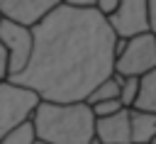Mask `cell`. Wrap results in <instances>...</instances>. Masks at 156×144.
<instances>
[{
	"label": "cell",
	"mask_w": 156,
	"mask_h": 144,
	"mask_svg": "<svg viewBox=\"0 0 156 144\" xmlns=\"http://www.w3.org/2000/svg\"><path fill=\"white\" fill-rule=\"evenodd\" d=\"M32 56L7 81L24 85L39 100L76 103L115 73L117 34L95 7L58 5L32 27Z\"/></svg>",
	"instance_id": "cell-1"
},
{
	"label": "cell",
	"mask_w": 156,
	"mask_h": 144,
	"mask_svg": "<svg viewBox=\"0 0 156 144\" xmlns=\"http://www.w3.org/2000/svg\"><path fill=\"white\" fill-rule=\"evenodd\" d=\"M29 124L41 144H90L95 139V115L85 100H39Z\"/></svg>",
	"instance_id": "cell-2"
},
{
	"label": "cell",
	"mask_w": 156,
	"mask_h": 144,
	"mask_svg": "<svg viewBox=\"0 0 156 144\" xmlns=\"http://www.w3.org/2000/svg\"><path fill=\"white\" fill-rule=\"evenodd\" d=\"M156 68V34L141 32L129 39H117L115 73L117 76H141Z\"/></svg>",
	"instance_id": "cell-3"
},
{
	"label": "cell",
	"mask_w": 156,
	"mask_h": 144,
	"mask_svg": "<svg viewBox=\"0 0 156 144\" xmlns=\"http://www.w3.org/2000/svg\"><path fill=\"white\" fill-rule=\"evenodd\" d=\"M39 103V95L24 85H17L12 81H0V139L17 129L20 124L29 122L34 107Z\"/></svg>",
	"instance_id": "cell-4"
},
{
	"label": "cell",
	"mask_w": 156,
	"mask_h": 144,
	"mask_svg": "<svg viewBox=\"0 0 156 144\" xmlns=\"http://www.w3.org/2000/svg\"><path fill=\"white\" fill-rule=\"evenodd\" d=\"M110 27L119 39H129L141 32H151L146 0H117V7L107 15Z\"/></svg>",
	"instance_id": "cell-5"
},
{
	"label": "cell",
	"mask_w": 156,
	"mask_h": 144,
	"mask_svg": "<svg viewBox=\"0 0 156 144\" xmlns=\"http://www.w3.org/2000/svg\"><path fill=\"white\" fill-rule=\"evenodd\" d=\"M0 41L5 44L7 54H10V76L20 73L29 56H32V44H34V37H32V27H24L20 22H12V20H0Z\"/></svg>",
	"instance_id": "cell-6"
},
{
	"label": "cell",
	"mask_w": 156,
	"mask_h": 144,
	"mask_svg": "<svg viewBox=\"0 0 156 144\" xmlns=\"http://www.w3.org/2000/svg\"><path fill=\"white\" fill-rule=\"evenodd\" d=\"M61 2L63 0H0V15L24 27H34Z\"/></svg>",
	"instance_id": "cell-7"
},
{
	"label": "cell",
	"mask_w": 156,
	"mask_h": 144,
	"mask_svg": "<svg viewBox=\"0 0 156 144\" xmlns=\"http://www.w3.org/2000/svg\"><path fill=\"white\" fill-rule=\"evenodd\" d=\"M95 139L100 144H132L129 107H122L107 117H95Z\"/></svg>",
	"instance_id": "cell-8"
},
{
	"label": "cell",
	"mask_w": 156,
	"mask_h": 144,
	"mask_svg": "<svg viewBox=\"0 0 156 144\" xmlns=\"http://www.w3.org/2000/svg\"><path fill=\"white\" fill-rule=\"evenodd\" d=\"M156 134V112L129 107V139L132 144H149Z\"/></svg>",
	"instance_id": "cell-9"
},
{
	"label": "cell",
	"mask_w": 156,
	"mask_h": 144,
	"mask_svg": "<svg viewBox=\"0 0 156 144\" xmlns=\"http://www.w3.org/2000/svg\"><path fill=\"white\" fill-rule=\"evenodd\" d=\"M132 107L156 112V68L139 76V90H136V100H134Z\"/></svg>",
	"instance_id": "cell-10"
},
{
	"label": "cell",
	"mask_w": 156,
	"mask_h": 144,
	"mask_svg": "<svg viewBox=\"0 0 156 144\" xmlns=\"http://www.w3.org/2000/svg\"><path fill=\"white\" fill-rule=\"evenodd\" d=\"M117 95H119V76H117V73H112V76H107L105 81H100V83L88 93L85 103H88V105H93V103L110 100V98H117Z\"/></svg>",
	"instance_id": "cell-11"
},
{
	"label": "cell",
	"mask_w": 156,
	"mask_h": 144,
	"mask_svg": "<svg viewBox=\"0 0 156 144\" xmlns=\"http://www.w3.org/2000/svg\"><path fill=\"white\" fill-rule=\"evenodd\" d=\"M136 90H139V76H119V95H117V100L122 103V107H132L134 105Z\"/></svg>",
	"instance_id": "cell-12"
},
{
	"label": "cell",
	"mask_w": 156,
	"mask_h": 144,
	"mask_svg": "<svg viewBox=\"0 0 156 144\" xmlns=\"http://www.w3.org/2000/svg\"><path fill=\"white\" fill-rule=\"evenodd\" d=\"M34 142H37V137H34V129L29 122L20 124L17 129H12L10 134H5L0 139V144H34Z\"/></svg>",
	"instance_id": "cell-13"
},
{
	"label": "cell",
	"mask_w": 156,
	"mask_h": 144,
	"mask_svg": "<svg viewBox=\"0 0 156 144\" xmlns=\"http://www.w3.org/2000/svg\"><path fill=\"white\" fill-rule=\"evenodd\" d=\"M90 107H93V115H95V117H107V115H112V112L122 110V103H119L117 98H110V100H100V103H93Z\"/></svg>",
	"instance_id": "cell-14"
},
{
	"label": "cell",
	"mask_w": 156,
	"mask_h": 144,
	"mask_svg": "<svg viewBox=\"0 0 156 144\" xmlns=\"http://www.w3.org/2000/svg\"><path fill=\"white\" fill-rule=\"evenodd\" d=\"M7 73H10V54H7L5 44L0 41V81H5Z\"/></svg>",
	"instance_id": "cell-15"
},
{
	"label": "cell",
	"mask_w": 156,
	"mask_h": 144,
	"mask_svg": "<svg viewBox=\"0 0 156 144\" xmlns=\"http://www.w3.org/2000/svg\"><path fill=\"white\" fill-rule=\"evenodd\" d=\"M115 7H117V0H98V2H95V10H100L105 17H107Z\"/></svg>",
	"instance_id": "cell-16"
},
{
	"label": "cell",
	"mask_w": 156,
	"mask_h": 144,
	"mask_svg": "<svg viewBox=\"0 0 156 144\" xmlns=\"http://www.w3.org/2000/svg\"><path fill=\"white\" fill-rule=\"evenodd\" d=\"M98 0H63V5L68 7H95Z\"/></svg>",
	"instance_id": "cell-17"
},
{
	"label": "cell",
	"mask_w": 156,
	"mask_h": 144,
	"mask_svg": "<svg viewBox=\"0 0 156 144\" xmlns=\"http://www.w3.org/2000/svg\"><path fill=\"white\" fill-rule=\"evenodd\" d=\"M149 2V24H151V32L156 34V0H146Z\"/></svg>",
	"instance_id": "cell-18"
},
{
	"label": "cell",
	"mask_w": 156,
	"mask_h": 144,
	"mask_svg": "<svg viewBox=\"0 0 156 144\" xmlns=\"http://www.w3.org/2000/svg\"><path fill=\"white\" fill-rule=\"evenodd\" d=\"M149 144H156V134H154V137H151V139H149Z\"/></svg>",
	"instance_id": "cell-19"
},
{
	"label": "cell",
	"mask_w": 156,
	"mask_h": 144,
	"mask_svg": "<svg viewBox=\"0 0 156 144\" xmlns=\"http://www.w3.org/2000/svg\"><path fill=\"white\" fill-rule=\"evenodd\" d=\"M34 144H41V142H34Z\"/></svg>",
	"instance_id": "cell-20"
},
{
	"label": "cell",
	"mask_w": 156,
	"mask_h": 144,
	"mask_svg": "<svg viewBox=\"0 0 156 144\" xmlns=\"http://www.w3.org/2000/svg\"><path fill=\"white\" fill-rule=\"evenodd\" d=\"M0 20H2V15H0Z\"/></svg>",
	"instance_id": "cell-21"
}]
</instances>
